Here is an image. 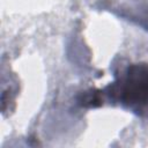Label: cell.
<instances>
[{"mask_svg": "<svg viewBox=\"0 0 148 148\" xmlns=\"http://www.w3.org/2000/svg\"><path fill=\"white\" fill-rule=\"evenodd\" d=\"M109 96L124 106L143 111L148 109V65L132 64L109 88Z\"/></svg>", "mask_w": 148, "mask_h": 148, "instance_id": "1", "label": "cell"}, {"mask_svg": "<svg viewBox=\"0 0 148 148\" xmlns=\"http://www.w3.org/2000/svg\"><path fill=\"white\" fill-rule=\"evenodd\" d=\"M99 91L97 90H89L83 92L81 99L79 101L82 106H98L102 104L101 97H99Z\"/></svg>", "mask_w": 148, "mask_h": 148, "instance_id": "2", "label": "cell"}]
</instances>
